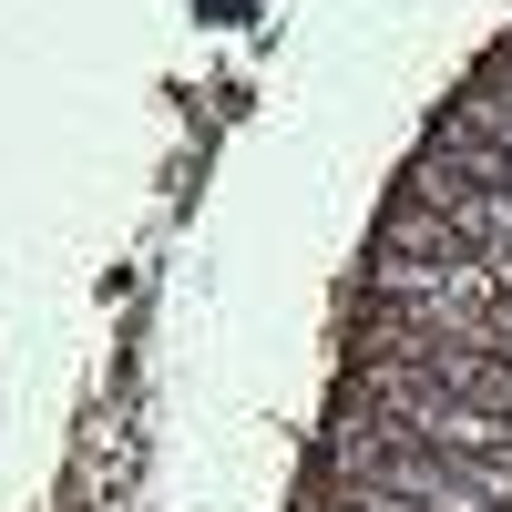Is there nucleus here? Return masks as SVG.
Instances as JSON below:
<instances>
[{
	"label": "nucleus",
	"instance_id": "f257e3e1",
	"mask_svg": "<svg viewBox=\"0 0 512 512\" xmlns=\"http://www.w3.org/2000/svg\"><path fill=\"white\" fill-rule=\"evenodd\" d=\"M379 256H482V246L461 236V216H451V205L400 195V205H390V226H379Z\"/></svg>",
	"mask_w": 512,
	"mask_h": 512
},
{
	"label": "nucleus",
	"instance_id": "f03ea898",
	"mask_svg": "<svg viewBox=\"0 0 512 512\" xmlns=\"http://www.w3.org/2000/svg\"><path fill=\"white\" fill-rule=\"evenodd\" d=\"M492 349L512 359V297H502V308H492Z\"/></svg>",
	"mask_w": 512,
	"mask_h": 512
}]
</instances>
